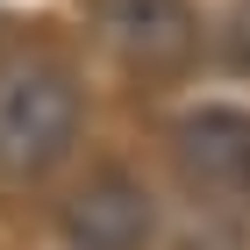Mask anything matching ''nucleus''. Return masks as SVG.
<instances>
[{
  "label": "nucleus",
  "instance_id": "nucleus-4",
  "mask_svg": "<svg viewBox=\"0 0 250 250\" xmlns=\"http://www.w3.org/2000/svg\"><path fill=\"white\" fill-rule=\"evenodd\" d=\"M172 157L200 193H243L250 186V107H186L172 122Z\"/></svg>",
  "mask_w": 250,
  "mask_h": 250
},
{
  "label": "nucleus",
  "instance_id": "nucleus-3",
  "mask_svg": "<svg viewBox=\"0 0 250 250\" xmlns=\"http://www.w3.org/2000/svg\"><path fill=\"white\" fill-rule=\"evenodd\" d=\"M157 200L129 172H93L64 200V250H150Z\"/></svg>",
  "mask_w": 250,
  "mask_h": 250
},
{
  "label": "nucleus",
  "instance_id": "nucleus-2",
  "mask_svg": "<svg viewBox=\"0 0 250 250\" xmlns=\"http://www.w3.org/2000/svg\"><path fill=\"white\" fill-rule=\"evenodd\" d=\"M100 36L136 72H179L200 50V7L193 0H93Z\"/></svg>",
  "mask_w": 250,
  "mask_h": 250
},
{
  "label": "nucleus",
  "instance_id": "nucleus-1",
  "mask_svg": "<svg viewBox=\"0 0 250 250\" xmlns=\"http://www.w3.org/2000/svg\"><path fill=\"white\" fill-rule=\"evenodd\" d=\"M86 100L79 79L50 58H7L0 64V179H36L79 143Z\"/></svg>",
  "mask_w": 250,
  "mask_h": 250
}]
</instances>
